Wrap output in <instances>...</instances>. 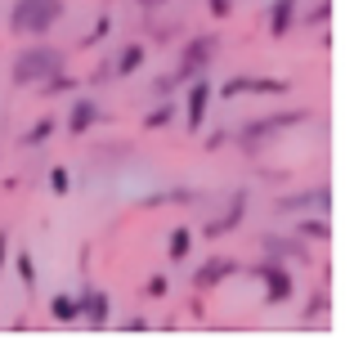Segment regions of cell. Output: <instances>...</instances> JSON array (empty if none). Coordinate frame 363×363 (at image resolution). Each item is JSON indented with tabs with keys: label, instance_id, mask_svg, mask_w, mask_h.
I'll return each mask as SVG.
<instances>
[{
	"label": "cell",
	"instance_id": "6da1fadb",
	"mask_svg": "<svg viewBox=\"0 0 363 363\" xmlns=\"http://www.w3.org/2000/svg\"><path fill=\"white\" fill-rule=\"evenodd\" d=\"M63 63H67V54L59 45H32V50H23L18 59H13L9 81H13V86H40L45 77L63 72Z\"/></svg>",
	"mask_w": 363,
	"mask_h": 363
},
{
	"label": "cell",
	"instance_id": "7a4b0ae2",
	"mask_svg": "<svg viewBox=\"0 0 363 363\" xmlns=\"http://www.w3.org/2000/svg\"><path fill=\"white\" fill-rule=\"evenodd\" d=\"M63 0H13L9 5V32L18 36H45L63 18Z\"/></svg>",
	"mask_w": 363,
	"mask_h": 363
},
{
	"label": "cell",
	"instance_id": "3957f363",
	"mask_svg": "<svg viewBox=\"0 0 363 363\" xmlns=\"http://www.w3.org/2000/svg\"><path fill=\"white\" fill-rule=\"evenodd\" d=\"M310 121V108H283V113H274V117H256V121H247L238 135H233V144H238L242 152H256L269 135L278 130H287V125H305Z\"/></svg>",
	"mask_w": 363,
	"mask_h": 363
},
{
	"label": "cell",
	"instance_id": "277c9868",
	"mask_svg": "<svg viewBox=\"0 0 363 363\" xmlns=\"http://www.w3.org/2000/svg\"><path fill=\"white\" fill-rule=\"evenodd\" d=\"M216 50H220V36L216 32H198V36H189L184 40V50H179V63H175V81H193V77H202L206 67L216 63Z\"/></svg>",
	"mask_w": 363,
	"mask_h": 363
},
{
	"label": "cell",
	"instance_id": "5b68a950",
	"mask_svg": "<svg viewBox=\"0 0 363 363\" xmlns=\"http://www.w3.org/2000/svg\"><path fill=\"white\" fill-rule=\"evenodd\" d=\"M251 278H260V283H264V305H287L291 291H296V283H291V274H287V264H283V260H269V256H264L256 269H251Z\"/></svg>",
	"mask_w": 363,
	"mask_h": 363
},
{
	"label": "cell",
	"instance_id": "8992f818",
	"mask_svg": "<svg viewBox=\"0 0 363 363\" xmlns=\"http://www.w3.org/2000/svg\"><path fill=\"white\" fill-rule=\"evenodd\" d=\"M291 86L278 77H229L225 86H220V94L225 99H233V94H287Z\"/></svg>",
	"mask_w": 363,
	"mask_h": 363
},
{
	"label": "cell",
	"instance_id": "52a82bcc",
	"mask_svg": "<svg viewBox=\"0 0 363 363\" xmlns=\"http://www.w3.org/2000/svg\"><path fill=\"white\" fill-rule=\"evenodd\" d=\"M184 86H189V99H184V108H189V130L193 135H198L202 130V125H206V108H211V81H206V77H193V81H184Z\"/></svg>",
	"mask_w": 363,
	"mask_h": 363
},
{
	"label": "cell",
	"instance_id": "ba28073f",
	"mask_svg": "<svg viewBox=\"0 0 363 363\" xmlns=\"http://www.w3.org/2000/svg\"><path fill=\"white\" fill-rule=\"evenodd\" d=\"M229 274H238V260H233V256H211V260L198 264V274H193V287H198V291H211V287L225 283Z\"/></svg>",
	"mask_w": 363,
	"mask_h": 363
},
{
	"label": "cell",
	"instance_id": "9c48e42d",
	"mask_svg": "<svg viewBox=\"0 0 363 363\" xmlns=\"http://www.w3.org/2000/svg\"><path fill=\"white\" fill-rule=\"evenodd\" d=\"M77 310H81V318H86L90 328H108V310H113V301H108L104 287H86L77 296Z\"/></svg>",
	"mask_w": 363,
	"mask_h": 363
},
{
	"label": "cell",
	"instance_id": "30bf717a",
	"mask_svg": "<svg viewBox=\"0 0 363 363\" xmlns=\"http://www.w3.org/2000/svg\"><path fill=\"white\" fill-rule=\"evenodd\" d=\"M260 247H264V256H269V260H310L305 238H278V233H264Z\"/></svg>",
	"mask_w": 363,
	"mask_h": 363
},
{
	"label": "cell",
	"instance_id": "8fae6325",
	"mask_svg": "<svg viewBox=\"0 0 363 363\" xmlns=\"http://www.w3.org/2000/svg\"><path fill=\"white\" fill-rule=\"evenodd\" d=\"M94 125H99V104L90 99V94H81V99L72 104V113H67V135H90Z\"/></svg>",
	"mask_w": 363,
	"mask_h": 363
},
{
	"label": "cell",
	"instance_id": "7c38bea8",
	"mask_svg": "<svg viewBox=\"0 0 363 363\" xmlns=\"http://www.w3.org/2000/svg\"><path fill=\"white\" fill-rule=\"evenodd\" d=\"M296 9H301V0H269V36L274 40H283L291 27H296Z\"/></svg>",
	"mask_w": 363,
	"mask_h": 363
},
{
	"label": "cell",
	"instance_id": "4fadbf2b",
	"mask_svg": "<svg viewBox=\"0 0 363 363\" xmlns=\"http://www.w3.org/2000/svg\"><path fill=\"white\" fill-rule=\"evenodd\" d=\"M305 206H318V211H328V206H332L328 184H318V189H310V193H291V198L278 202V211H305Z\"/></svg>",
	"mask_w": 363,
	"mask_h": 363
},
{
	"label": "cell",
	"instance_id": "5bb4252c",
	"mask_svg": "<svg viewBox=\"0 0 363 363\" xmlns=\"http://www.w3.org/2000/svg\"><path fill=\"white\" fill-rule=\"evenodd\" d=\"M242 216H247V193H233V202H229V211L216 220V225H206V238H220V233H229V229H238L242 225Z\"/></svg>",
	"mask_w": 363,
	"mask_h": 363
},
{
	"label": "cell",
	"instance_id": "9a60e30c",
	"mask_svg": "<svg viewBox=\"0 0 363 363\" xmlns=\"http://www.w3.org/2000/svg\"><path fill=\"white\" fill-rule=\"evenodd\" d=\"M139 67H144V45H139V40H130V45H125V50L117 54L113 72H117V77H135Z\"/></svg>",
	"mask_w": 363,
	"mask_h": 363
},
{
	"label": "cell",
	"instance_id": "2e32d148",
	"mask_svg": "<svg viewBox=\"0 0 363 363\" xmlns=\"http://www.w3.org/2000/svg\"><path fill=\"white\" fill-rule=\"evenodd\" d=\"M54 130H59V121H54V117H40V121H32V130H27L18 144L23 148H40V144H50V139H54Z\"/></svg>",
	"mask_w": 363,
	"mask_h": 363
},
{
	"label": "cell",
	"instance_id": "e0dca14e",
	"mask_svg": "<svg viewBox=\"0 0 363 363\" xmlns=\"http://www.w3.org/2000/svg\"><path fill=\"white\" fill-rule=\"evenodd\" d=\"M50 314H54V323H77V318H81L77 296H54L50 301Z\"/></svg>",
	"mask_w": 363,
	"mask_h": 363
},
{
	"label": "cell",
	"instance_id": "ac0fdd59",
	"mask_svg": "<svg viewBox=\"0 0 363 363\" xmlns=\"http://www.w3.org/2000/svg\"><path fill=\"white\" fill-rule=\"evenodd\" d=\"M193 238H198V233H193V229H184V225H179V229H171V247H166V251H171V260H184L189 251H193Z\"/></svg>",
	"mask_w": 363,
	"mask_h": 363
},
{
	"label": "cell",
	"instance_id": "d6986e66",
	"mask_svg": "<svg viewBox=\"0 0 363 363\" xmlns=\"http://www.w3.org/2000/svg\"><path fill=\"white\" fill-rule=\"evenodd\" d=\"M296 238L328 242V238H332V229H328V220H301V225H296Z\"/></svg>",
	"mask_w": 363,
	"mask_h": 363
},
{
	"label": "cell",
	"instance_id": "ffe728a7",
	"mask_svg": "<svg viewBox=\"0 0 363 363\" xmlns=\"http://www.w3.org/2000/svg\"><path fill=\"white\" fill-rule=\"evenodd\" d=\"M40 90H45V99H54V94H67V90H77V77H67V72H54L40 81Z\"/></svg>",
	"mask_w": 363,
	"mask_h": 363
},
{
	"label": "cell",
	"instance_id": "44dd1931",
	"mask_svg": "<svg viewBox=\"0 0 363 363\" xmlns=\"http://www.w3.org/2000/svg\"><path fill=\"white\" fill-rule=\"evenodd\" d=\"M13 269H18V278H23V287H27V291L36 287V264H32V251H18V260H13Z\"/></svg>",
	"mask_w": 363,
	"mask_h": 363
},
{
	"label": "cell",
	"instance_id": "7402d4cb",
	"mask_svg": "<svg viewBox=\"0 0 363 363\" xmlns=\"http://www.w3.org/2000/svg\"><path fill=\"white\" fill-rule=\"evenodd\" d=\"M171 117H175V108L162 99V108H152V113L144 117V130H162V125H171Z\"/></svg>",
	"mask_w": 363,
	"mask_h": 363
},
{
	"label": "cell",
	"instance_id": "603a6c76",
	"mask_svg": "<svg viewBox=\"0 0 363 363\" xmlns=\"http://www.w3.org/2000/svg\"><path fill=\"white\" fill-rule=\"evenodd\" d=\"M328 18H332V0H318V5H314V9H305L296 23H305V27H318V23H328Z\"/></svg>",
	"mask_w": 363,
	"mask_h": 363
},
{
	"label": "cell",
	"instance_id": "cb8c5ba5",
	"mask_svg": "<svg viewBox=\"0 0 363 363\" xmlns=\"http://www.w3.org/2000/svg\"><path fill=\"white\" fill-rule=\"evenodd\" d=\"M108 32H113V18H99L86 36H81V45H86V50H90V45H99V40H108Z\"/></svg>",
	"mask_w": 363,
	"mask_h": 363
},
{
	"label": "cell",
	"instance_id": "d4e9b609",
	"mask_svg": "<svg viewBox=\"0 0 363 363\" xmlns=\"http://www.w3.org/2000/svg\"><path fill=\"white\" fill-rule=\"evenodd\" d=\"M50 189L59 193V198H63L67 189H72V175H67V166H54V171H50Z\"/></svg>",
	"mask_w": 363,
	"mask_h": 363
},
{
	"label": "cell",
	"instance_id": "484cf974",
	"mask_svg": "<svg viewBox=\"0 0 363 363\" xmlns=\"http://www.w3.org/2000/svg\"><path fill=\"white\" fill-rule=\"evenodd\" d=\"M144 291H148V296H166V291H171V278H166V274H152L148 283H144Z\"/></svg>",
	"mask_w": 363,
	"mask_h": 363
},
{
	"label": "cell",
	"instance_id": "4316f807",
	"mask_svg": "<svg viewBox=\"0 0 363 363\" xmlns=\"http://www.w3.org/2000/svg\"><path fill=\"white\" fill-rule=\"evenodd\" d=\"M175 86H179L175 77H157V86H152V94H157V99H166V94H171Z\"/></svg>",
	"mask_w": 363,
	"mask_h": 363
},
{
	"label": "cell",
	"instance_id": "83f0119b",
	"mask_svg": "<svg viewBox=\"0 0 363 363\" xmlns=\"http://www.w3.org/2000/svg\"><path fill=\"white\" fill-rule=\"evenodd\" d=\"M206 5H211V18H229L233 0H206Z\"/></svg>",
	"mask_w": 363,
	"mask_h": 363
},
{
	"label": "cell",
	"instance_id": "f1b7e54d",
	"mask_svg": "<svg viewBox=\"0 0 363 363\" xmlns=\"http://www.w3.org/2000/svg\"><path fill=\"white\" fill-rule=\"evenodd\" d=\"M328 310V291H314L310 296V314H323Z\"/></svg>",
	"mask_w": 363,
	"mask_h": 363
},
{
	"label": "cell",
	"instance_id": "f546056e",
	"mask_svg": "<svg viewBox=\"0 0 363 363\" xmlns=\"http://www.w3.org/2000/svg\"><path fill=\"white\" fill-rule=\"evenodd\" d=\"M5 260H9V229H0V269H5Z\"/></svg>",
	"mask_w": 363,
	"mask_h": 363
},
{
	"label": "cell",
	"instance_id": "4dcf8cb0",
	"mask_svg": "<svg viewBox=\"0 0 363 363\" xmlns=\"http://www.w3.org/2000/svg\"><path fill=\"white\" fill-rule=\"evenodd\" d=\"M139 5H144V9H157V0H139Z\"/></svg>",
	"mask_w": 363,
	"mask_h": 363
}]
</instances>
